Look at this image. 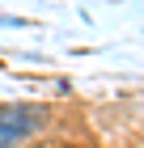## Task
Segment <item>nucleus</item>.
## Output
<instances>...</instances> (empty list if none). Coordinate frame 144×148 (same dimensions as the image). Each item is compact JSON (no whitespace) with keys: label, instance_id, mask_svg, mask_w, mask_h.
<instances>
[{"label":"nucleus","instance_id":"nucleus-1","mask_svg":"<svg viewBox=\"0 0 144 148\" xmlns=\"http://www.w3.org/2000/svg\"><path fill=\"white\" fill-rule=\"evenodd\" d=\"M47 123L43 106H0V148H17Z\"/></svg>","mask_w":144,"mask_h":148}]
</instances>
